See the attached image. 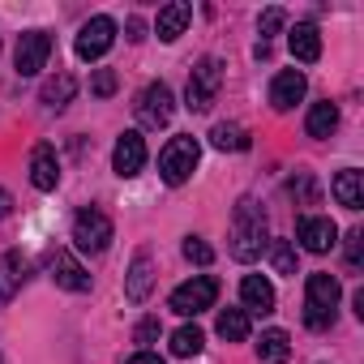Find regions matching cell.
<instances>
[{
    "label": "cell",
    "mask_w": 364,
    "mask_h": 364,
    "mask_svg": "<svg viewBox=\"0 0 364 364\" xmlns=\"http://www.w3.org/2000/svg\"><path fill=\"white\" fill-rule=\"evenodd\" d=\"M198 159H202L198 137L180 133V137H171V141L163 146V154H159V176L167 180V185H185V180L198 171Z\"/></svg>",
    "instance_id": "3"
},
{
    "label": "cell",
    "mask_w": 364,
    "mask_h": 364,
    "mask_svg": "<svg viewBox=\"0 0 364 364\" xmlns=\"http://www.w3.org/2000/svg\"><path fill=\"white\" fill-rule=\"evenodd\" d=\"M334 198H338V206H347V210H360V206H364V176H360L355 167H347V171L334 176Z\"/></svg>",
    "instance_id": "20"
},
{
    "label": "cell",
    "mask_w": 364,
    "mask_h": 364,
    "mask_svg": "<svg viewBox=\"0 0 364 364\" xmlns=\"http://www.w3.org/2000/svg\"><path fill=\"white\" fill-rule=\"evenodd\" d=\"M116 43V22L107 18V14H99V18H90L82 31H77V56L82 60H99V56H107V48Z\"/></svg>",
    "instance_id": "9"
},
{
    "label": "cell",
    "mask_w": 364,
    "mask_h": 364,
    "mask_svg": "<svg viewBox=\"0 0 364 364\" xmlns=\"http://www.w3.org/2000/svg\"><path fill=\"white\" fill-rule=\"evenodd\" d=\"M112 167H116V176H137L141 167H146V137L137 133V129H129V133H120L116 137V150H112Z\"/></svg>",
    "instance_id": "10"
},
{
    "label": "cell",
    "mask_w": 364,
    "mask_h": 364,
    "mask_svg": "<svg viewBox=\"0 0 364 364\" xmlns=\"http://www.w3.org/2000/svg\"><path fill=\"white\" fill-rule=\"evenodd\" d=\"M133 338H137V343H154V338H159V317H146V321H137Z\"/></svg>",
    "instance_id": "33"
},
{
    "label": "cell",
    "mask_w": 364,
    "mask_h": 364,
    "mask_svg": "<svg viewBox=\"0 0 364 364\" xmlns=\"http://www.w3.org/2000/svg\"><path fill=\"white\" fill-rule=\"evenodd\" d=\"M31 185L39 193H52L60 185V159H56V146L52 141H39L31 150Z\"/></svg>",
    "instance_id": "12"
},
{
    "label": "cell",
    "mask_w": 364,
    "mask_h": 364,
    "mask_svg": "<svg viewBox=\"0 0 364 364\" xmlns=\"http://www.w3.org/2000/svg\"><path fill=\"white\" fill-rule=\"evenodd\" d=\"M116 86H120V77H116V69H99V73H95V82H90V90H95L99 99H107V95H116Z\"/></svg>",
    "instance_id": "31"
},
{
    "label": "cell",
    "mask_w": 364,
    "mask_h": 364,
    "mask_svg": "<svg viewBox=\"0 0 364 364\" xmlns=\"http://www.w3.org/2000/svg\"><path fill=\"white\" fill-rule=\"evenodd\" d=\"M124 364H163V355H159V351H137V355H129Z\"/></svg>",
    "instance_id": "34"
},
{
    "label": "cell",
    "mask_w": 364,
    "mask_h": 364,
    "mask_svg": "<svg viewBox=\"0 0 364 364\" xmlns=\"http://www.w3.org/2000/svg\"><path fill=\"white\" fill-rule=\"evenodd\" d=\"M73 95H77V82H73V73H56L52 82H43V103H48V107H65Z\"/></svg>",
    "instance_id": "25"
},
{
    "label": "cell",
    "mask_w": 364,
    "mask_h": 364,
    "mask_svg": "<svg viewBox=\"0 0 364 364\" xmlns=\"http://www.w3.org/2000/svg\"><path fill=\"white\" fill-rule=\"evenodd\" d=\"M283 26H287V14H283V9H266V14L257 18V35H262V43H266V39H274Z\"/></svg>",
    "instance_id": "29"
},
{
    "label": "cell",
    "mask_w": 364,
    "mask_h": 364,
    "mask_svg": "<svg viewBox=\"0 0 364 364\" xmlns=\"http://www.w3.org/2000/svg\"><path fill=\"white\" fill-rule=\"evenodd\" d=\"M270 245V232H266V210L253 202V198H240L236 210H232V257L236 262H257Z\"/></svg>",
    "instance_id": "1"
},
{
    "label": "cell",
    "mask_w": 364,
    "mask_h": 364,
    "mask_svg": "<svg viewBox=\"0 0 364 364\" xmlns=\"http://www.w3.org/2000/svg\"><path fill=\"white\" fill-rule=\"evenodd\" d=\"M287 48H291V56H296L300 65H313V60L321 56V35H317V26H313V22H296L291 35H287Z\"/></svg>",
    "instance_id": "17"
},
{
    "label": "cell",
    "mask_w": 364,
    "mask_h": 364,
    "mask_svg": "<svg viewBox=\"0 0 364 364\" xmlns=\"http://www.w3.org/2000/svg\"><path fill=\"white\" fill-rule=\"evenodd\" d=\"M360 249H364V232H347V266L360 270Z\"/></svg>",
    "instance_id": "32"
},
{
    "label": "cell",
    "mask_w": 364,
    "mask_h": 364,
    "mask_svg": "<svg viewBox=\"0 0 364 364\" xmlns=\"http://www.w3.org/2000/svg\"><path fill=\"white\" fill-rule=\"evenodd\" d=\"M48 56H52V35L48 31H26L14 48V69L22 77H35V73H43Z\"/></svg>",
    "instance_id": "7"
},
{
    "label": "cell",
    "mask_w": 364,
    "mask_h": 364,
    "mask_svg": "<svg viewBox=\"0 0 364 364\" xmlns=\"http://www.w3.org/2000/svg\"><path fill=\"white\" fill-rule=\"evenodd\" d=\"M9 210H14V193H9V189H0V219H5Z\"/></svg>",
    "instance_id": "35"
},
{
    "label": "cell",
    "mask_w": 364,
    "mask_h": 364,
    "mask_svg": "<svg viewBox=\"0 0 364 364\" xmlns=\"http://www.w3.org/2000/svg\"><path fill=\"white\" fill-rule=\"evenodd\" d=\"M338 296H343V287H338L334 274H326V270L309 274V283H304V326L309 330H326L334 321Z\"/></svg>",
    "instance_id": "2"
},
{
    "label": "cell",
    "mask_w": 364,
    "mask_h": 364,
    "mask_svg": "<svg viewBox=\"0 0 364 364\" xmlns=\"http://www.w3.org/2000/svg\"><path fill=\"white\" fill-rule=\"evenodd\" d=\"M210 146L215 150H249V137H245V129L236 120H223V124L210 129Z\"/></svg>",
    "instance_id": "23"
},
{
    "label": "cell",
    "mask_w": 364,
    "mask_h": 364,
    "mask_svg": "<svg viewBox=\"0 0 364 364\" xmlns=\"http://www.w3.org/2000/svg\"><path fill=\"white\" fill-rule=\"evenodd\" d=\"M171 112H176V99H171L167 82H150V86L137 95V124H146V129H163V124L171 120Z\"/></svg>",
    "instance_id": "8"
},
{
    "label": "cell",
    "mask_w": 364,
    "mask_h": 364,
    "mask_svg": "<svg viewBox=\"0 0 364 364\" xmlns=\"http://www.w3.org/2000/svg\"><path fill=\"white\" fill-rule=\"evenodd\" d=\"M240 300H245V313H274V287H270V279H262V274H245V283H240Z\"/></svg>",
    "instance_id": "18"
},
{
    "label": "cell",
    "mask_w": 364,
    "mask_h": 364,
    "mask_svg": "<svg viewBox=\"0 0 364 364\" xmlns=\"http://www.w3.org/2000/svg\"><path fill=\"white\" fill-rule=\"evenodd\" d=\"M189 22H193V5H189V0H171V5H163L159 18H154V35L163 43H176L180 35H185Z\"/></svg>",
    "instance_id": "16"
},
{
    "label": "cell",
    "mask_w": 364,
    "mask_h": 364,
    "mask_svg": "<svg viewBox=\"0 0 364 364\" xmlns=\"http://www.w3.org/2000/svg\"><path fill=\"white\" fill-rule=\"evenodd\" d=\"M26 279H31V262H26V253H18V249L0 253V304H9V300L22 291Z\"/></svg>",
    "instance_id": "15"
},
{
    "label": "cell",
    "mask_w": 364,
    "mask_h": 364,
    "mask_svg": "<svg viewBox=\"0 0 364 364\" xmlns=\"http://www.w3.org/2000/svg\"><path fill=\"white\" fill-rule=\"evenodd\" d=\"M287 351H291L287 330H266V334H262V343H257V360H262V364H283V360H287Z\"/></svg>",
    "instance_id": "22"
},
{
    "label": "cell",
    "mask_w": 364,
    "mask_h": 364,
    "mask_svg": "<svg viewBox=\"0 0 364 364\" xmlns=\"http://www.w3.org/2000/svg\"><path fill=\"white\" fill-rule=\"evenodd\" d=\"M304 129H309V137H330V133L338 129V107H334L330 99L313 103V107H309V120H304Z\"/></svg>",
    "instance_id": "21"
},
{
    "label": "cell",
    "mask_w": 364,
    "mask_h": 364,
    "mask_svg": "<svg viewBox=\"0 0 364 364\" xmlns=\"http://www.w3.org/2000/svg\"><path fill=\"white\" fill-rule=\"evenodd\" d=\"M48 270H52V283L56 287H65V291H90V274H86V266L69 249H56L48 257Z\"/></svg>",
    "instance_id": "11"
},
{
    "label": "cell",
    "mask_w": 364,
    "mask_h": 364,
    "mask_svg": "<svg viewBox=\"0 0 364 364\" xmlns=\"http://www.w3.org/2000/svg\"><path fill=\"white\" fill-rule=\"evenodd\" d=\"M296 236H300V245H304L309 253H330V249L338 245V228H334V219H326V215H304Z\"/></svg>",
    "instance_id": "13"
},
{
    "label": "cell",
    "mask_w": 364,
    "mask_h": 364,
    "mask_svg": "<svg viewBox=\"0 0 364 364\" xmlns=\"http://www.w3.org/2000/svg\"><path fill=\"white\" fill-rule=\"evenodd\" d=\"M304 90H309L304 73H300V69H283V73H274V82H270V107H274V112H291V107L304 99Z\"/></svg>",
    "instance_id": "14"
},
{
    "label": "cell",
    "mask_w": 364,
    "mask_h": 364,
    "mask_svg": "<svg viewBox=\"0 0 364 364\" xmlns=\"http://www.w3.org/2000/svg\"><path fill=\"white\" fill-rule=\"evenodd\" d=\"M150 287H154V266H150V253H137V257H133V266H129V279H124V296H129L133 304H141V300L150 296Z\"/></svg>",
    "instance_id": "19"
},
{
    "label": "cell",
    "mask_w": 364,
    "mask_h": 364,
    "mask_svg": "<svg viewBox=\"0 0 364 364\" xmlns=\"http://www.w3.org/2000/svg\"><path fill=\"white\" fill-rule=\"evenodd\" d=\"M215 300H219V279L215 274H193L189 283H180L176 291H171V313H180V317H198V313H206V309H215Z\"/></svg>",
    "instance_id": "5"
},
{
    "label": "cell",
    "mask_w": 364,
    "mask_h": 364,
    "mask_svg": "<svg viewBox=\"0 0 364 364\" xmlns=\"http://www.w3.org/2000/svg\"><path fill=\"white\" fill-rule=\"evenodd\" d=\"M202 347H206V334H202L198 326H180V330L171 334V355H185V360H189V355H198Z\"/></svg>",
    "instance_id": "26"
},
{
    "label": "cell",
    "mask_w": 364,
    "mask_h": 364,
    "mask_svg": "<svg viewBox=\"0 0 364 364\" xmlns=\"http://www.w3.org/2000/svg\"><path fill=\"white\" fill-rule=\"evenodd\" d=\"M223 86V60L219 56H202L189 73V86H185V107L189 112H210L215 95Z\"/></svg>",
    "instance_id": "4"
},
{
    "label": "cell",
    "mask_w": 364,
    "mask_h": 364,
    "mask_svg": "<svg viewBox=\"0 0 364 364\" xmlns=\"http://www.w3.org/2000/svg\"><path fill=\"white\" fill-rule=\"evenodd\" d=\"M287 193H291L296 202L313 206V202H317V185H313V176H309V171H296V176L287 180Z\"/></svg>",
    "instance_id": "28"
},
{
    "label": "cell",
    "mask_w": 364,
    "mask_h": 364,
    "mask_svg": "<svg viewBox=\"0 0 364 364\" xmlns=\"http://www.w3.org/2000/svg\"><path fill=\"white\" fill-rule=\"evenodd\" d=\"M219 338L245 343V338H249V313H245V309H223V313H219Z\"/></svg>",
    "instance_id": "24"
},
{
    "label": "cell",
    "mask_w": 364,
    "mask_h": 364,
    "mask_svg": "<svg viewBox=\"0 0 364 364\" xmlns=\"http://www.w3.org/2000/svg\"><path fill=\"white\" fill-rule=\"evenodd\" d=\"M73 245L82 249V253H103L107 245H112V219L99 210V206H86V210H77V219H73Z\"/></svg>",
    "instance_id": "6"
},
{
    "label": "cell",
    "mask_w": 364,
    "mask_h": 364,
    "mask_svg": "<svg viewBox=\"0 0 364 364\" xmlns=\"http://www.w3.org/2000/svg\"><path fill=\"white\" fill-rule=\"evenodd\" d=\"M185 257L198 262V266H210V262H215V249H210L202 236H189V240H185Z\"/></svg>",
    "instance_id": "30"
},
{
    "label": "cell",
    "mask_w": 364,
    "mask_h": 364,
    "mask_svg": "<svg viewBox=\"0 0 364 364\" xmlns=\"http://www.w3.org/2000/svg\"><path fill=\"white\" fill-rule=\"evenodd\" d=\"M266 249H270V262L279 274H296V245L291 240H270Z\"/></svg>",
    "instance_id": "27"
}]
</instances>
